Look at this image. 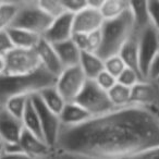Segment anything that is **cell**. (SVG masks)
<instances>
[{"label": "cell", "instance_id": "44", "mask_svg": "<svg viewBox=\"0 0 159 159\" xmlns=\"http://www.w3.org/2000/svg\"><path fill=\"white\" fill-rule=\"evenodd\" d=\"M157 82H159V81H157Z\"/></svg>", "mask_w": 159, "mask_h": 159}, {"label": "cell", "instance_id": "28", "mask_svg": "<svg viewBox=\"0 0 159 159\" xmlns=\"http://www.w3.org/2000/svg\"><path fill=\"white\" fill-rule=\"evenodd\" d=\"M37 2L40 9L52 20L61 16L62 14L68 13L64 9L62 0H40Z\"/></svg>", "mask_w": 159, "mask_h": 159}, {"label": "cell", "instance_id": "8", "mask_svg": "<svg viewBox=\"0 0 159 159\" xmlns=\"http://www.w3.org/2000/svg\"><path fill=\"white\" fill-rule=\"evenodd\" d=\"M137 39H139V71L142 77L146 80L150 66L159 53V34L150 25L143 31L137 32Z\"/></svg>", "mask_w": 159, "mask_h": 159}, {"label": "cell", "instance_id": "6", "mask_svg": "<svg viewBox=\"0 0 159 159\" xmlns=\"http://www.w3.org/2000/svg\"><path fill=\"white\" fill-rule=\"evenodd\" d=\"M75 102L84 107L93 118L106 115L115 109L109 100L108 93L98 87L94 81L89 80Z\"/></svg>", "mask_w": 159, "mask_h": 159}, {"label": "cell", "instance_id": "12", "mask_svg": "<svg viewBox=\"0 0 159 159\" xmlns=\"http://www.w3.org/2000/svg\"><path fill=\"white\" fill-rule=\"evenodd\" d=\"M72 36L73 14L64 13L59 18L52 20L50 26L43 35V38L51 45H57L71 39Z\"/></svg>", "mask_w": 159, "mask_h": 159}, {"label": "cell", "instance_id": "41", "mask_svg": "<svg viewBox=\"0 0 159 159\" xmlns=\"http://www.w3.org/2000/svg\"><path fill=\"white\" fill-rule=\"evenodd\" d=\"M5 70H6V61H5V57L0 55V76L5 74Z\"/></svg>", "mask_w": 159, "mask_h": 159}, {"label": "cell", "instance_id": "36", "mask_svg": "<svg viewBox=\"0 0 159 159\" xmlns=\"http://www.w3.org/2000/svg\"><path fill=\"white\" fill-rule=\"evenodd\" d=\"M0 159H33L22 152L20 149H6L2 148L0 152Z\"/></svg>", "mask_w": 159, "mask_h": 159}, {"label": "cell", "instance_id": "11", "mask_svg": "<svg viewBox=\"0 0 159 159\" xmlns=\"http://www.w3.org/2000/svg\"><path fill=\"white\" fill-rule=\"evenodd\" d=\"M24 128L22 121L10 116L0 107V139L6 149H19V142Z\"/></svg>", "mask_w": 159, "mask_h": 159}, {"label": "cell", "instance_id": "13", "mask_svg": "<svg viewBox=\"0 0 159 159\" xmlns=\"http://www.w3.org/2000/svg\"><path fill=\"white\" fill-rule=\"evenodd\" d=\"M104 22L99 10L93 9L87 5V8L73 16V33H94L102 29Z\"/></svg>", "mask_w": 159, "mask_h": 159}, {"label": "cell", "instance_id": "22", "mask_svg": "<svg viewBox=\"0 0 159 159\" xmlns=\"http://www.w3.org/2000/svg\"><path fill=\"white\" fill-rule=\"evenodd\" d=\"M37 95L40 98V100L43 102V104L49 110L52 111L56 115L60 116V113L62 112L64 106H66V102L63 99L61 94L58 92V89L55 87V85L50 87H47V89H45L44 91H42Z\"/></svg>", "mask_w": 159, "mask_h": 159}, {"label": "cell", "instance_id": "5", "mask_svg": "<svg viewBox=\"0 0 159 159\" xmlns=\"http://www.w3.org/2000/svg\"><path fill=\"white\" fill-rule=\"evenodd\" d=\"M5 75L9 76L32 74L42 68L35 49L14 48L5 56Z\"/></svg>", "mask_w": 159, "mask_h": 159}, {"label": "cell", "instance_id": "20", "mask_svg": "<svg viewBox=\"0 0 159 159\" xmlns=\"http://www.w3.org/2000/svg\"><path fill=\"white\" fill-rule=\"evenodd\" d=\"M8 33L11 37L14 47L20 49H35L42 39V36L38 34L16 27L8 29Z\"/></svg>", "mask_w": 159, "mask_h": 159}, {"label": "cell", "instance_id": "14", "mask_svg": "<svg viewBox=\"0 0 159 159\" xmlns=\"http://www.w3.org/2000/svg\"><path fill=\"white\" fill-rule=\"evenodd\" d=\"M35 51L39 58L42 68H44L47 72L52 74L53 76L58 77V75L63 71L64 68L58 57V53L53 45H51L50 43H48L42 37L40 42L36 46Z\"/></svg>", "mask_w": 159, "mask_h": 159}, {"label": "cell", "instance_id": "27", "mask_svg": "<svg viewBox=\"0 0 159 159\" xmlns=\"http://www.w3.org/2000/svg\"><path fill=\"white\" fill-rule=\"evenodd\" d=\"M31 97H27V96H16V97H11L8 100H6L1 107L10 116H12L13 118H16V119L21 121L25 110H26L27 104H29Z\"/></svg>", "mask_w": 159, "mask_h": 159}, {"label": "cell", "instance_id": "19", "mask_svg": "<svg viewBox=\"0 0 159 159\" xmlns=\"http://www.w3.org/2000/svg\"><path fill=\"white\" fill-rule=\"evenodd\" d=\"M80 66L89 81H94L99 73L105 70V61L97 53L84 51L81 53Z\"/></svg>", "mask_w": 159, "mask_h": 159}, {"label": "cell", "instance_id": "43", "mask_svg": "<svg viewBox=\"0 0 159 159\" xmlns=\"http://www.w3.org/2000/svg\"><path fill=\"white\" fill-rule=\"evenodd\" d=\"M3 148V147H2ZM2 148H1V149H0V152H1V150H2Z\"/></svg>", "mask_w": 159, "mask_h": 159}, {"label": "cell", "instance_id": "37", "mask_svg": "<svg viewBox=\"0 0 159 159\" xmlns=\"http://www.w3.org/2000/svg\"><path fill=\"white\" fill-rule=\"evenodd\" d=\"M72 40L82 52L87 51V48H89V34L73 33Z\"/></svg>", "mask_w": 159, "mask_h": 159}, {"label": "cell", "instance_id": "35", "mask_svg": "<svg viewBox=\"0 0 159 159\" xmlns=\"http://www.w3.org/2000/svg\"><path fill=\"white\" fill-rule=\"evenodd\" d=\"M100 46H102V32H100V30L89 34V48H87V51L98 53Z\"/></svg>", "mask_w": 159, "mask_h": 159}, {"label": "cell", "instance_id": "3", "mask_svg": "<svg viewBox=\"0 0 159 159\" xmlns=\"http://www.w3.org/2000/svg\"><path fill=\"white\" fill-rule=\"evenodd\" d=\"M100 32L102 46L97 55L104 60L111 56L119 55L123 45L134 32L130 9L125 14L116 20L105 21Z\"/></svg>", "mask_w": 159, "mask_h": 159}, {"label": "cell", "instance_id": "9", "mask_svg": "<svg viewBox=\"0 0 159 159\" xmlns=\"http://www.w3.org/2000/svg\"><path fill=\"white\" fill-rule=\"evenodd\" d=\"M32 102L37 110L38 117H39L40 128H42V134L44 141L55 149L57 145L58 137H59L60 131H61L62 124L60 121V117L52 111H50L40 100L38 95L32 96Z\"/></svg>", "mask_w": 159, "mask_h": 159}, {"label": "cell", "instance_id": "7", "mask_svg": "<svg viewBox=\"0 0 159 159\" xmlns=\"http://www.w3.org/2000/svg\"><path fill=\"white\" fill-rule=\"evenodd\" d=\"M87 81L81 66H75L63 69L56 80L55 87L66 102H73L79 97Z\"/></svg>", "mask_w": 159, "mask_h": 159}, {"label": "cell", "instance_id": "2", "mask_svg": "<svg viewBox=\"0 0 159 159\" xmlns=\"http://www.w3.org/2000/svg\"><path fill=\"white\" fill-rule=\"evenodd\" d=\"M57 77L47 72L44 68L27 75L20 76H0V106L11 97L16 96H31L37 95L47 87L56 84Z\"/></svg>", "mask_w": 159, "mask_h": 159}, {"label": "cell", "instance_id": "18", "mask_svg": "<svg viewBox=\"0 0 159 159\" xmlns=\"http://www.w3.org/2000/svg\"><path fill=\"white\" fill-rule=\"evenodd\" d=\"M56 51L58 53L60 61H61L63 68H71L80 64L81 53L82 51L76 47V45L73 43L72 38L66 42L60 43V44L53 45Z\"/></svg>", "mask_w": 159, "mask_h": 159}, {"label": "cell", "instance_id": "40", "mask_svg": "<svg viewBox=\"0 0 159 159\" xmlns=\"http://www.w3.org/2000/svg\"><path fill=\"white\" fill-rule=\"evenodd\" d=\"M38 159H77V158L66 154V152H61V150L52 149L48 155H46V156L42 157V158H38Z\"/></svg>", "mask_w": 159, "mask_h": 159}, {"label": "cell", "instance_id": "29", "mask_svg": "<svg viewBox=\"0 0 159 159\" xmlns=\"http://www.w3.org/2000/svg\"><path fill=\"white\" fill-rule=\"evenodd\" d=\"M104 61H105V70L108 73H110L111 75H113L116 79H118V76L128 68L119 55L111 56V57L105 59Z\"/></svg>", "mask_w": 159, "mask_h": 159}, {"label": "cell", "instance_id": "32", "mask_svg": "<svg viewBox=\"0 0 159 159\" xmlns=\"http://www.w3.org/2000/svg\"><path fill=\"white\" fill-rule=\"evenodd\" d=\"M62 3L66 11L73 16L87 8V0H62Z\"/></svg>", "mask_w": 159, "mask_h": 159}, {"label": "cell", "instance_id": "38", "mask_svg": "<svg viewBox=\"0 0 159 159\" xmlns=\"http://www.w3.org/2000/svg\"><path fill=\"white\" fill-rule=\"evenodd\" d=\"M126 159H159V146L158 147L150 148L143 152H139L132 157H129Z\"/></svg>", "mask_w": 159, "mask_h": 159}, {"label": "cell", "instance_id": "21", "mask_svg": "<svg viewBox=\"0 0 159 159\" xmlns=\"http://www.w3.org/2000/svg\"><path fill=\"white\" fill-rule=\"evenodd\" d=\"M130 14L134 25V31L141 32L150 26L148 1H130Z\"/></svg>", "mask_w": 159, "mask_h": 159}, {"label": "cell", "instance_id": "45", "mask_svg": "<svg viewBox=\"0 0 159 159\" xmlns=\"http://www.w3.org/2000/svg\"><path fill=\"white\" fill-rule=\"evenodd\" d=\"M0 107H1V106H0Z\"/></svg>", "mask_w": 159, "mask_h": 159}, {"label": "cell", "instance_id": "17", "mask_svg": "<svg viewBox=\"0 0 159 159\" xmlns=\"http://www.w3.org/2000/svg\"><path fill=\"white\" fill-rule=\"evenodd\" d=\"M119 56L124 61L125 66L132 70L136 71L142 76L139 71V39H137V32L134 31L132 35L129 37L123 47L119 52Z\"/></svg>", "mask_w": 159, "mask_h": 159}, {"label": "cell", "instance_id": "1", "mask_svg": "<svg viewBox=\"0 0 159 159\" xmlns=\"http://www.w3.org/2000/svg\"><path fill=\"white\" fill-rule=\"evenodd\" d=\"M158 146L159 113L129 106L62 126L55 149L77 159H126Z\"/></svg>", "mask_w": 159, "mask_h": 159}, {"label": "cell", "instance_id": "16", "mask_svg": "<svg viewBox=\"0 0 159 159\" xmlns=\"http://www.w3.org/2000/svg\"><path fill=\"white\" fill-rule=\"evenodd\" d=\"M60 121L64 128L79 126L92 119V115L76 102H66L62 112L60 113Z\"/></svg>", "mask_w": 159, "mask_h": 159}, {"label": "cell", "instance_id": "23", "mask_svg": "<svg viewBox=\"0 0 159 159\" xmlns=\"http://www.w3.org/2000/svg\"><path fill=\"white\" fill-rule=\"evenodd\" d=\"M130 9V1L122 0H104L99 9V12L105 21L116 20L123 14H125Z\"/></svg>", "mask_w": 159, "mask_h": 159}, {"label": "cell", "instance_id": "10", "mask_svg": "<svg viewBox=\"0 0 159 159\" xmlns=\"http://www.w3.org/2000/svg\"><path fill=\"white\" fill-rule=\"evenodd\" d=\"M131 106L141 107L159 113V82L143 80L133 87Z\"/></svg>", "mask_w": 159, "mask_h": 159}, {"label": "cell", "instance_id": "4", "mask_svg": "<svg viewBox=\"0 0 159 159\" xmlns=\"http://www.w3.org/2000/svg\"><path fill=\"white\" fill-rule=\"evenodd\" d=\"M51 22L52 19L40 9L37 1H20V10L11 27L26 30L43 37Z\"/></svg>", "mask_w": 159, "mask_h": 159}, {"label": "cell", "instance_id": "25", "mask_svg": "<svg viewBox=\"0 0 159 159\" xmlns=\"http://www.w3.org/2000/svg\"><path fill=\"white\" fill-rule=\"evenodd\" d=\"M21 121H22L23 128H24L25 131H27V132H30V133H32V134L43 139L39 117H38L37 110H36L35 106H34L33 102H32V97L30 98V102H29V104H27L26 110H25Z\"/></svg>", "mask_w": 159, "mask_h": 159}, {"label": "cell", "instance_id": "33", "mask_svg": "<svg viewBox=\"0 0 159 159\" xmlns=\"http://www.w3.org/2000/svg\"><path fill=\"white\" fill-rule=\"evenodd\" d=\"M150 25L159 34V1H148Z\"/></svg>", "mask_w": 159, "mask_h": 159}, {"label": "cell", "instance_id": "26", "mask_svg": "<svg viewBox=\"0 0 159 159\" xmlns=\"http://www.w3.org/2000/svg\"><path fill=\"white\" fill-rule=\"evenodd\" d=\"M20 10V1H0V31L10 29Z\"/></svg>", "mask_w": 159, "mask_h": 159}, {"label": "cell", "instance_id": "34", "mask_svg": "<svg viewBox=\"0 0 159 159\" xmlns=\"http://www.w3.org/2000/svg\"><path fill=\"white\" fill-rule=\"evenodd\" d=\"M16 48L11 40L8 30L6 31H0V55L5 57L6 55L10 52L11 50Z\"/></svg>", "mask_w": 159, "mask_h": 159}, {"label": "cell", "instance_id": "24", "mask_svg": "<svg viewBox=\"0 0 159 159\" xmlns=\"http://www.w3.org/2000/svg\"><path fill=\"white\" fill-rule=\"evenodd\" d=\"M108 97L115 109L125 108L131 106L132 89L125 87L117 82V84L108 92Z\"/></svg>", "mask_w": 159, "mask_h": 159}, {"label": "cell", "instance_id": "30", "mask_svg": "<svg viewBox=\"0 0 159 159\" xmlns=\"http://www.w3.org/2000/svg\"><path fill=\"white\" fill-rule=\"evenodd\" d=\"M143 77L136 72V71L132 70L130 68H126L121 74L118 76L117 82L119 84L123 85L129 89H133L134 86H136L141 81H143Z\"/></svg>", "mask_w": 159, "mask_h": 159}, {"label": "cell", "instance_id": "15", "mask_svg": "<svg viewBox=\"0 0 159 159\" xmlns=\"http://www.w3.org/2000/svg\"><path fill=\"white\" fill-rule=\"evenodd\" d=\"M19 149L33 159H38L48 155L52 148L42 139L27 131H23L19 142Z\"/></svg>", "mask_w": 159, "mask_h": 159}, {"label": "cell", "instance_id": "39", "mask_svg": "<svg viewBox=\"0 0 159 159\" xmlns=\"http://www.w3.org/2000/svg\"><path fill=\"white\" fill-rule=\"evenodd\" d=\"M150 81H159V53L157 55V57L155 58V60L152 61V66L149 68L147 74V79Z\"/></svg>", "mask_w": 159, "mask_h": 159}, {"label": "cell", "instance_id": "31", "mask_svg": "<svg viewBox=\"0 0 159 159\" xmlns=\"http://www.w3.org/2000/svg\"><path fill=\"white\" fill-rule=\"evenodd\" d=\"M94 82L96 83L98 87L102 89V91L107 92L108 93L116 84H117V79H116L113 75H111L110 73H108L106 70H104L102 73L97 75L95 80H94Z\"/></svg>", "mask_w": 159, "mask_h": 159}, {"label": "cell", "instance_id": "42", "mask_svg": "<svg viewBox=\"0 0 159 159\" xmlns=\"http://www.w3.org/2000/svg\"><path fill=\"white\" fill-rule=\"evenodd\" d=\"M3 147V144H2V141H1V139H0V149Z\"/></svg>", "mask_w": 159, "mask_h": 159}]
</instances>
